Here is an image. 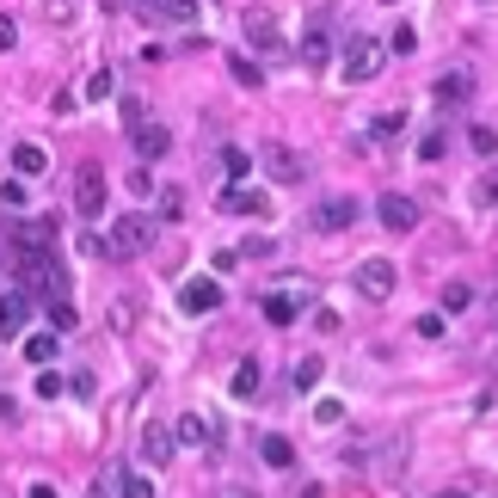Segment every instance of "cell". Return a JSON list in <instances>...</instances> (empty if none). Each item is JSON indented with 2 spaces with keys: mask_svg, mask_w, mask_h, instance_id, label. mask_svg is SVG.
I'll return each mask as SVG.
<instances>
[{
  "mask_svg": "<svg viewBox=\"0 0 498 498\" xmlns=\"http://www.w3.org/2000/svg\"><path fill=\"white\" fill-rule=\"evenodd\" d=\"M381 56H387V50H381L375 37H364V31H357V37L345 43L339 68H345V80H351V87H364V80H375V74H381Z\"/></svg>",
  "mask_w": 498,
  "mask_h": 498,
  "instance_id": "cell-1",
  "label": "cell"
},
{
  "mask_svg": "<svg viewBox=\"0 0 498 498\" xmlns=\"http://www.w3.org/2000/svg\"><path fill=\"white\" fill-rule=\"evenodd\" d=\"M105 247L118 252V258L148 252V247H154V216H118V222H111V234H105Z\"/></svg>",
  "mask_w": 498,
  "mask_h": 498,
  "instance_id": "cell-2",
  "label": "cell"
},
{
  "mask_svg": "<svg viewBox=\"0 0 498 498\" xmlns=\"http://www.w3.org/2000/svg\"><path fill=\"white\" fill-rule=\"evenodd\" d=\"M105 203H111L105 172H99V166H80V172H74V210H80V222H99Z\"/></svg>",
  "mask_w": 498,
  "mask_h": 498,
  "instance_id": "cell-3",
  "label": "cell"
},
{
  "mask_svg": "<svg viewBox=\"0 0 498 498\" xmlns=\"http://www.w3.org/2000/svg\"><path fill=\"white\" fill-rule=\"evenodd\" d=\"M357 222V197H320L314 210H308V228L314 234H345Z\"/></svg>",
  "mask_w": 498,
  "mask_h": 498,
  "instance_id": "cell-4",
  "label": "cell"
},
{
  "mask_svg": "<svg viewBox=\"0 0 498 498\" xmlns=\"http://www.w3.org/2000/svg\"><path fill=\"white\" fill-rule=\"evenodd\" d=\"M357 295H364V302H387V295H394V264H387V258H364V264H357Z\"/></svg>",
  "mask_w": 498,
  "mask_h": 498,
  "instance_id": "cell-5",
  "label": "cell"
},
{
  "mask_svg": "<svg viewBox=\"0 0 498 498\" xmlns=\"http://www.w3.org/2000/svg\"><path fill=\"white\" fill-rule=\"evenodd\" d=\"M129 148L142 154V166H154V160H166V148H172V135H166V124L160 118H148L142 129H129Z\"/></svg>",
  "mask_w": 498,
  "mask_h": 498,
  "instance_id": "cell-6",
  "label": "cell"
},
{
  "mask_svg": "<svg viewBox=\"0 0 498 498\" xmlns=\"http://www.w3.org/2000/svg\"><path fill=\"white\" fill-rule=\"evenodd\" d=\"M247 43L271 62V56H283V25L271 19V12H247Z\"/></svg>",
  "mask_w": 498,
  "mask_h": 498,
  "instance_id": "cell-7",
  "label": "cell"
},
{
  "mask_svg": "<svg viewBox=\"0 0 498 498\" xmlns=\"http://www.w3.org/2000/svg\"><path fill=\"white\" fill-rule=\"evenodd\" d=\"M179 308H185V314H210V308H222V283H216V277H191V283L179 289Z\"/></svg>",
  "mask_w": 498,
  "mask_h": 498,
  "instance_id": "cell-8",
  "label": "cell"
},
{
  "mask_svg": "<svg viewBox=\"0 0 498 498\" xmlns=\"http://www.w3.org/2000/svg\"><path fill=\"white\" fill-rule=\"evenodd\" d=\"M264 172H271L277 185H295V179H302V154L283 148V142H264Z\"/></svg>",
  "mask_w": 498,
  "mask_h": 498,
  "instance_id": "cell-9",
  "label": "cell"
},
{
  "mask_svg": "<svg viewBox=\"0 0 498 498\" xmlns=\"http://www.w3.org/2000/svg\"><path fill=\"white\" fill-rule=\"evenodd\" d=\"M381 228H387V234H412V228H418V203L400 197V191L381 197Z\"/></svg>",
  "mask_w": 498,
  "mask_h": 498,
  "instance_id": "cell-10",
  "label": "cell"
},
{
  "mask_svg": "<svg viewBox=\"0 0 498 498\" xmlns=\"http://www.w3.org/2000/svg\"><path fill=\"white\" fill-rule=\"evenodd\" d=\"M264 203H271V197H264L258 185H241V179L222 191V210H228V216H264Z\"/></svg>",
  "mask_w": 498,
  "mask_h": 498,
  "instance_id": "cell-11",
  "label": "cell"
},
{
  "mask_svg": "<svg viewBox=\"0 0 498 498\" xmlns=\"http://www.w3.org/2000/svg\"><path fill=\"white\" fill-rule=\"evenodd\" d=\"M172 449H179V425H160V418H154V425L142 431V462H166Z\"/></svg>",
  "mask_w": 498,
  "mask_h": 498,
  "instance_id": "cell-12",
  "label": "cell"
},
{
  "mask_svg": "<svg viewBox=\"0 0 498 498\" xmlns=\"http://www.w3.org/2000/svg\"><path fill=\"white\" fill-rule=\"evenodd\" d=\"M148 19H160V25H197V0H148Z\"/></svg>",
  "mask_w": 498,
  "mask_h": 498,
  "instance_id": "cell-13",
  "label": "cell"
},
{
  "mask_svg": "<svg viewBox=\"0 0 498 498\" xmlns=\"http://www.w3.org/2000/svg\"><path fill=\"white\" fill-rule=\"evenodd\" d=\"M228 387H234V400H258V387H264V364H258V357H241Z\"/></svg>",
  "mask_w": 498,
  "mask_h": 498,
  "instance_id": "cell-14",
  "label": "cell"
},
{
  "mask_svg": "<svg viewBox=\"0 0 498 498\" xmlns=\"http://www.w3.org/2000/svg\"><path fill=\"white\" fill-rule=\"evenodd\" d=\"M295 314H302V295H289V289H271V295H264V320H271V326H289Z\"/></svg>",
  "mask_w": 498,
  "mask_h": 498,
  "instance_id": "cell-15",
  "label": "cell"
},
{
  "mask_svg": "<svg viewBox=\"0 0 498 498\" xmlns=\"http://www.w3.org/2000/svg\"><path fill=\"white\" fill-rule=\"evenodd\" d=\"M179 443H185V449H210V443H216V425L197 418V412H185V418H179Z\"/></svg>",
  "mask_w": 498,
  "mask_h": 498,
  "instance_id": "cell-16",
  "label": "cell"
},
{
  "mask_svg": "<svg viewBox=\"0 0 498 498\" xmlns=\"http://www.w3.org/2000/svg\"><path fill=\"white\" fill-rule=\"evenodd\" d=\"M326 56H333V37H326V25L314 19V25H308V37H302V62H308V68H320Z\"/></svg>",
  "mask_w": 498,
  "mask_h": 498,
  "instance_id": "cell-17",
  "label": "cell"
},
{
  "mask_svg": "<svg viewBox=\"0 0 498 498\" xmlns=\"http://www.w3.org/2000/svg\"><path fill=\"white\" fill-rule=\"evenodd\" d=\"M43 166H50V154H43L37 142H19V148H12V172H19V179H37Z\"/></svg>",
  "mask_w": 498,
  "mask_h": 498,
  "instance_id": "cell-18",
  "label": "cell"
},
{
  "mask_svg": "<svg viewBox=\"0 0 498 498\" xmlns=\"http://www.w3.org/2000/svg\"><path fill=\"white\" fill-rule=\"evenodd\" d=\"M25 314H31V289H25V283H12V289H6V339H19Z\"/></svg>",
  "mask_w": 498,
  "mask_h": 498,
  "instance_id": "cell-19",
  "label": "cell"
},
{
  "mask_svg": "<svg viewBox=\"0 0 498 498\" xmlns=\"http://www.w3.org/2000/svg\"><path fill=\"white\" fill-rule=\"evenodd\" d=\"M228 74H234V80H241V87H264V68H258V62H252L247 50H228Z\"/></svg>",
  "mask_w": 498,
  "mask_h": 498,
  "instance_id": "cell-20",
  "label": "cell"
},
{
  "mask_svg": "<svg viewBox=\"0 0 498 498\" xmlns=\"http://www.w3.org/2000/svg\"><path fill=\"white\" fill-rule=\"evenodd\" d=\"M468 93H474V74H468V68H449V74L437 80V99H443V105H456V99H468Z\"/></svg>",
  "mask_w": 498,
  "mask_h": 498,
  "instance_id": "cell-21",
  "label": "cell"
},
{
  "mask_svg": "<svg viewBox=\"0 0 498 498\" xmlns=\"http://www.w3.org/2000/svg\"><path fill=\"white\" fill-rule=\"evenodd\" d=\"M56 351H62V339H56V333H31V339H25V357H31L37 370H50V364H56Z\"/></svg>",
  "mask_w": 498,
  "mask_h": 498,
  "instance_id": "cell-22",
  "label": "cell"
},
{
  "mask_svg": "<svg viewBox=\"0 0 498 498\" xmlns=\"http://www.w3.org/2000/svg\"><path fill=\"white\" fill-rule=\"evenodd\" d=\"M320 375H326V364H320V357H302L289 381H295V394H314V387H320Z\"/></svg>",
  "mask_w": 498,
  "mask_h": 498,
  "instance_id": "cell-23",
  "label": "cell"
},
{
  "mask_svg": "<svg viewBox=\"0 0 498 498\" xmlns=\"http://www.w3.org/2000/svg\"><path fill=\"white\" fill-rule=\"evenodd\" d=\"M258 456H264L271 468H289V462H295V449H289V437H277V431H271V437L258 443Z\"/></svg>",
  "mask_w": 498,
  "mask_h": 498,
  "instance_id": "cell-24",
  "label": "cell"
},
{
  "mask_svg": "<svg viewBox=\"0 0 498 498\" xmlns=\"http://www.w3.org/2000/svg\"><path fill=\"white\" fill-rule=\"evenodd\" d=\"M50 326H56V333H74V326H80V314H74V302H68V295H56V302H50Z\"/></svg>",
  "mask_w": 498,
  "mask_h": 498,
  "instance_id": "cell-25",
  "label": "cell"
},
{
  "mask_svg": "<svg viewBox=\"0 0 498 498\" xmlns=\"http://www.w3.org/2000/svg\"><path fill=\"white\" fill-rule=\"evenodd\" d=\"M468 308H474V289L468 283H449L443 289V314H468Z\"/></svg>",
  "mask_w": 498,
  "mask_h": 498,
  "instance_id": "cell-26",
  "label": "cell"
},
{
  "mask_svg": "<svg viewBox=\"0 0 498 498\" xmlns=\"http://www.w3.org/2000/svg\"><path fill=\"white\" fill-rule=\"evenodd\" d=\"M118 111H124V124H129V129H142L148 118H154V111H148V99H135V93H129V99H118Z\"/></svg>",
  "mask_w": 498,
  "mask_h": 498,
  "instance_id": "cell-27",
  "label": "cell"
},
{
  "mask_svg": "<svg viewBox=\"0 0 498 498\" xmlns=\"http://www.w3.org/2000/svg\"><path fill=\"white\" fill-rule=\"evenodd\" d=\"M468 148H474V154H498V135L487 124H474V129H468Z\"/></svg>",
  "mask_w": 498,
  "mask_h": 498,
  "instance_id": "cell-28",
  "label": "cell"
},
{
  "mask_svg": "<svg viewBox=\"0 0 498 498\" xmlns=\"http://www.w3.org/2000/svg\"><path fill=\"white\" fill-rule=\"evenodd\" d=\"M418 154H425V160H443V154H449V135H443V129H431V135L418 142Z\"/></svg>",
  "mask_w": 498,
  "mask_h": 498,
  "instance_id": "cell-29",
  "label": "cell"
},
{
  "mask_svg": "<svg viewBox=\"0 0 498 498\" xmlns=\"http://www.w3.org/2000/svg\"><path fill=\"white\" fill-rule=\"evenodd\" d=\"M418 50V31L412 25H394V56H412Z\"/></svg>",
  "mask_w": 498,
  "mask_h": 498,
  "instance_id": "cell-30",
  "label": "cell"
},
{
  "mask_svg": "<svg viewBox=\"0 0 498 498\" xmlns=\"http://www.w3.org/2000/svg\"><path fill=\"white\" fill-rule=\"evenodd\" d=\"M87 99H111V68H93V80H87Z\"/></svg>",
  "mask_w": 498,
  "mask_h": 498,
  "instance_id": "cell-31",
  "label": "cell"
},
{
  "mask_svg": "<svg viewBox=\"0 0 498 498\" xmlns=\"http://www.w3.org/2000/svg\"><path fill=\"white\" fill-rule=\"evenodd\" d=\"M179 210H185V191H179V185H166V191H160V216H166V222H172V216H179Z\"/></svg>",
  "mask_w": 498,
  "mask_h": 498,
  "instance_id": "cell-32",
  "label": "cell"
},
{
  "mask_svg": "<svg viewBox=\"0 0 498 498\" xmlns=\"http://www.w3.org/2000/svg\"><path fill=\"white\" fill-rule=\"evenodd\" d=\"M43 19H50V25H74V0H50Z\"/></svg>",
  "mask_w": 498,
  "mask_h": 498,
  "instance_id": "cell-33",
  "label": "cell"
},
{
  "mask_svg": "<svg viewBox=\"0 0 498 498\" xmlns=\"http://www.w3.org/2000/svg\"><path fill=\"white\" fill-rule=\"evenodd\" d=\"M222 166H228V179H247V166H252V160L241 154V148H228V154H222Z\"/></svg>",
  "mask_w": 498,
  "mask_h": 498,
  "instance_id": "cell-34",
  "label": "cell"
},
{
  "mask_svg": "<svg viewBox=\"0 0 498 498\" xmlns=\"http://www.w3.org/2000/svg\"><path fill=\"white\" fill-rule=\"evenodd\" d=\"M6 203H12V210H25V203H31V191H25V185H19V172H12V179H6Z\"/></svg>",
  "mask_w": 498,
  "mask_h": 498,
  "instance_id": "cell-35",
  "label": "cell"
},
{
  "mask_svg": "<svg viewBox=\"0 0 498 498\" xmlns=\"http://www.w3.org/2000/svg\"><path fill=\"white\" fill-rule=\"evenodd\" d=\"M124 498H154V480H142V474H129V480H124Z\"/></svg>",
  "mask_w": 498,
  "mask_h": 498,
  "instance_id": "cell-36",
  "label": "cell"
},
{
  "mask_svg": "<svg viewBox=\"0 0 498 498\" xmlns=\"http://www.w3.org/2000/svg\"><path fill=\"white\" fill-rule=\"evenodd\" d=\"M37 394H43V400H56V394H62V375L43 370V375H37Z\"/></svg>",
  "mask_w": 498,
  "mask_h": 498,
  "instance_id": "cell-37",
  "label": "cell"
},
{
  "mask_svg": "<svg viewBox=\"0 0 498 498\" xmlns=\"http://www.w3.org/2000/svg\"><path fill=\"white\" fill-rule=\"evenodd\" d=\"M129 191H135V197H160V191H154V185H148V172H142V166H135V172H129Z\"/></svg>",
  "mask_w": 498,
  "mask_h": 498,
  "instance_id": "cell-38",
  "label": "cell"
},
{
  "mask_svg": "<svg viewBox=\"0 0 498 498\" xmlns=\"http://www.w3.org/2000/svg\"><path fill=\"white\" fill-rule=\"evenodd\" d=\"M418 339H443V314H425L418 320Z\"/></svg>",
  "mask_w": 498,
  "mask_h": 498,
  "instance_id": "cell-39",
  "label": "cell"
},
{
  "mask_svg": "<svg viewBox=\"0 0 498 498\" xmlns=\"http://www.w3.org/2000/svg\"><path fill=\"white\" fill-rule=\"evenodd\" d=\"M400 124H406V118H400V111H387V118H375V135H400Z\"/></svg>",
  "mask_w": 498,
  "mask_h": 498,
  "instance_id": "cell-40",
  "label": "cell"
},
{
  "mask_svg": "<svg viewBox=\"0 0 498 498\" xmlns=\"http://www.w3.org/2000/svg\"><path fill=\"white\" fill-rule=\"evenodd\" d=\"M25 498H62V493H56V487H43V480H37V487H31V493H25Z\"/></svg>",
  "mask_w": 498,
  "mask_h": 498,
  "instance_id": "cell-41",
  "label": "cell"
},
{
  "mask_svg": "<svg viewBox=\"0 0 498 498\" xmlns=\"http://www.w3.org/2000/svg\"><path fill=\"white\" fill-rule=\"evenodd\" d=\"M437 498H468V493H437Z\"/></svg>",
  "mask_w": 498,
  "mask_h": 498,
  "instance_id": "cell-42",
  "label": "cell"
},
{
  "mask_svg": "<svg viewBox=\"0 0 498 498\" xmlns=\"http://www.w3.org/2000/svg\"><path fill=\"white\" fill-rule=\"evenodd\" d=\"M387 6H394V0H387Z\"/></svg>",
  "mask_w": 498,
  "mask_h": 498,
  "instance_id": "cell-43",
  "label": "cell"
}]
</instances>
